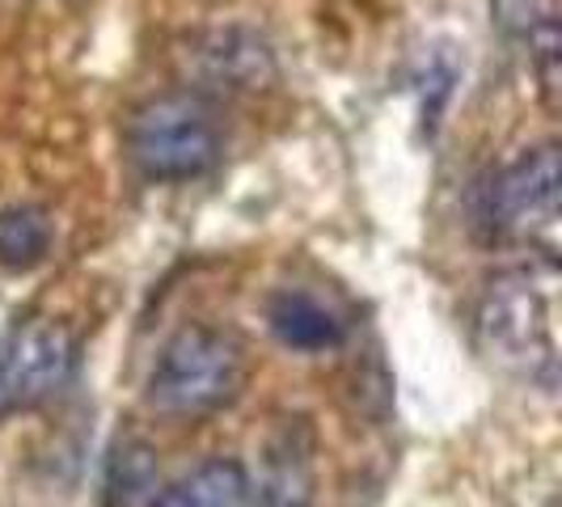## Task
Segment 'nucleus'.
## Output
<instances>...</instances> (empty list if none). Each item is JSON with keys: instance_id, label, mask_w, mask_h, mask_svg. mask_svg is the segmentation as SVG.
Masks as SVG:
<instances>
[{"instance_id": "nucleus-4", "label": "nucleus", "mask_w": 562, "mask_h": 507, "mask_svg": "<svg viewBox=\"0 0 562 507\" xmlns=\"http://www.w3.org/2000/svg\"><path fill=\"white\" fill-rule=\"evenodd\" d=\"M559 216H562V161L554 140L525 148L486 187V225H491L495 237H504V241H520V246H533L546 258H554Z\"/></svg>"}, {"instance_id": "nucleus-2", "label": "nucleus", "mask_w": 562, "mask_h": 507, "mask_svg": "<svg viewBox=\"0 0 562 507\" xmlns=\"http://www.w3.org/2000/svg\"><path fill=\"white\" fill-rule=\"evenodd\" d=\"M250 381L246 342L225 326H182L157 351L148 372V406L166 419H207L233 406Z\"/></svg>"}, {"instance_id": "nucleus-1", "label": "nucleus", "mask_w": 562, "mask_h": 507, "mask_svg": "<svg viewBox=\"0 0 562 507\" xmlns=\"http://www.w3.org/2000/svg\"><path fill=\"white\" fill-rule=\"evenodd\" d=\"M474 330L491 364L537 385H554L559 351H554V262L546 271L512 267L486 283L479 301Z\"/></svg>"}, {"instance_id": "nucleus-6", "label": "nucleus", "mask_w": 562, "mask_h": 507, "mask_svg": "<svg viewBox=\"0 0 562 507\" xmlns=\"http://www.w3.org/2000/svg\"><path fill=\"white\" fill-rule=\"evenodd\" d=\"M187 72L199 89L216 93H262L280 77V59L267 34L254 26H212L187 43ZM195 89V93H199Z\"/></svg>"}, {"instance_id": "nucleus-11", "label": "nucleus", "mask_w": 562, "mask_h": 507, "mask_svg": "<svg viewBox=\"0 0 562 507\" xmlns=\"http://www.w3.org/2000/svg\"><path fill=\"white\" fill-rule=\"evenodd\" d=\"M56 241V225H52V212L38 207V203H13L0 212V262L22 271L34 267L52 254Z\"/></svg>"}, {"instance_id": "nucleus-9", "label": "nucleus", "mask_w": 562, "mask_h": 507, "mask_svg": "<svg viewBox=\"0 0 562 507\" xmlns=\"http://www.w3.org/2000/svg\"><path fill=\"white\" fill-rule=\"evenodd\" d=\"M148 507H250V470L241 461L212 457L191 474L161 486Z\"/></svg>"}, {"instance_id": "nucleus-10", "label": "nucleus", "mask_w": 562, "mask_h": 507, "mask_svg": "<svg viewBox=\"0 0 562 507\" xmlns=\"http://www.w3.org/2000/svg\"><path fill=\"white\" fill-rule=\"evenodd\" d=\"M161 491V461L144 440H119L106 457L102 504L106 507H148Z\"/></svg>"}, {"instance_id": "nucleus-8", "label": "nucleus", "mask_w": 562, "mask_h": 507, "mask_svg": "<svg viewBox=\"0 0 562 507\" xmlns=\"http://www.w3.org/2000/svg\"><path fill=\"white\" fill-rule=\"evenodd\" d=\"M267 326L292 351H335L347 338L342 317L301 288H283L267 301Z\"/></svg>"}, {"instance_id": "nucleus-3", "label": "nucleus", "mask_w": 562, "mask_h": 507, "mask_svg": "<svg viewBox=\"0 0 562 507\" xmlns=\"http://www.w3.org/2000/svg\"><path fill=\"white\" fill-rule=\"evenodd\" d=\"M127 161L148 182H191L216 169L225 136L212 102L195 89H173L127 114Z\"/></svg>"}, {"instance_id": "nucleus-5", "label": "nucleus", "mask_w": 562, "mask_h": 507, "mask_svg": "<svg viewBox=\"0 0 562 507\" xmlns=\"http://www.w3.org/2000/svg\"><path fill=\"white\" fill-rule=\"evenodd\" d=\"M81 342L52 317H26L0 330V422L38 410L77 376Z\"/></svg>"}, {"instance_id": "nucleus-7", "label": "nucleus", "mask_w": 562, "mask_h": 507, "mask_svg": "<svg viewBox=\"0 0 562 507\" xmlns=\"http://www.w3.org/2000/svg\"><path fill=\"white\" fill-rule=\"evenodd\" d=\"M313 452L317 440L310 419H280L267 436L258 474H250V507H313Z\"/></svg>"}]
</instances>
